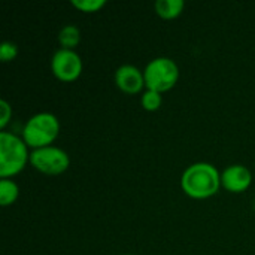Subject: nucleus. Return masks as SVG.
Masks as SVG:
<instances>
[{"instance_id":"obj_1","label":"nucleus","mask_w":255,"mask_h":255,"mask_svg":"<svg viewBox=\"0 0 255 255\" xmlns=\"http://www.w3.org/2000/svg\"><path fill=\"white\" fill-rule=\"evenodd\" d=\"M181 187L184 193L193 199H209L215 196L221 187V172L206 161L193 163L184 170Z\"/></svg>"},{"instance_id":"obj_2","label":"nucleus","mask_w":255,"mask_h":255,"mask_svg":"<svg viewBox=\"0 0 255 255\" xmlns=\"http://www.w3.org/2000/svg\"><path fill=\"white\" fill-rule=\"evenodd\" d=\"M28 145L15 133L3 130L0 133V176L12 178L30 163Z\"/></svg>"},{"instance_id":"obj_3","label":"nucleus","mask_w":255,"mask_h":255,"mask_svg":"<svg viewBox=\"0 0 255 255\" xmlns=\"http://www.w3.org/2000/svg\"><path fill=\"white\" fill-rule=\"evenodd\" d=\"M60 134V120L51 112H37L31 115L22 128V139L31 149L52 145Z\"/></svg>"},{"instance_id":"obj_4","label":"nucleus","mask_w":255,"mask_h":255,"mask_svg":"<svg viewBox=\"0 0 255 255\" xmlns=\"http://www.w3.org/2000/svg\"><path fill=\"white\" fill-rule=\"evenodd\" d=\"M143 75L146 88L163 94L176 85L179 79V67L170 57H155L148 61Z\"/></svg>"},{"instance_id":"obj_5","label":"nucleus","mask_w":255,"mask_h":255,"mask_svg":"<svg viewBox=\"0 0 255 255\" xmlns=\"http://www.w3.org/2000/svg\"><path fill=\"white\" fill-rule=\"evenodd\" d=\"M30 164L45 175H61L70 166L69 154L60 146L49 145L37 149H31L30 152Z\"/></svg>"},{"instance_id":"obj_6","label":"nucleus","mask_w":255,"mask_h":255,"mask_svg":"<svg viewBox=\"0 0 255 255\" xmlns=\"http://www.w3.org/2000/svg\"><path fill=\"white\" fill-rule=\"evenodd\" d=\"M82 58L75 49L58 48L51 58V69L57 79L72 82L82 73Z\"/></svg>"},{"instance_id":"obj_7","label":"nucleus","mask_w":255,"mask_h":255,"mask_svg":"<svg viewBox=\"0 0 255 255\" xmlns=\"http://www.w3.org/2000/svg\"><path fill=\"white\" fill-rule=\"evenodd\" d=\"M114 81L115 85L127 94H137L143 90V87L146 88L143 70L134 64H121L115 70Z\"/></svg>"},{"instance_id":"obj_8","label":"nucleus","mask_w":255,"mask_h":255,"mask_svg":"<svg viewBox=\"0 0 255 255\" xmlns=\"http://www.w3.org/2000/svg\"><path fill=\"white\" fill-rule=\"evenodd\" d=\"M251 184L253 173L244 164H232L221 172V187L230 193H244Z\"/></svg>"},{"instance_id":"obj_9","label":"nucleus","mask_w":255,"mask_h":255,"mask_svg":"<svg viewBox=\"0 0 255 255\" xmlns=\"http://www.w3.org/2000/svg\"><path fill=\"white\" fill-rule=\"evenodd\" d=\"M81 28L75 24H66L60 28L57 34V40L64 49H75L81 43Z\"/></svg>"},{"instance_id":"obj_10","label":"nucleus","mask_w":255,"mask_h":255,"mask_svg":"<svg viewBox=\"0 0 255 255\" xmlns=\"http://www.w3.org/2000/svg\"><path fill=\"white\" fill-rule=\"evenodd\" d=\"M185 1L184 0H157L154 3V9L158 16L164 19H173L184 12Z\"/></svg>"},{"instance_id":"obj_11","label":"nucleus","mask_w":255,"mask_h":255,"mask_svg":"<svg viewBox=\"0 0 255 255\" xmlns=\"http://www.w3.org/2000/svg\"><path fill=\"white\" fill-rule=\"evenodd\" d=\"M19 196V188L10 178H1L0 181V205L10 206L16 202Z\"/></svg>"},{"instance_id":"obj_12","label":"nucleus","mask_w":255,"mask_h":255,"mask_svg":"<svg viewBox=\"0 0 255 255\" xmlns=\"http://www.w3.org/2000/svg\"><path fill=\"white\" fill-rule=\"evenodd\" d=\"M161 103H163V94L158 93V91H154V90L146 88L142 93V96H140V105L148 112L158 111L160 106H161Z\"/></svg>"},{"instance_id":"obj_13","label":"nucleus","mask_w":255,"mask_h":255,"mask_svg":"<svg viewBox=\"0 0 255 255\" xmlns=\"http://www.w3.org/2000/svg\"><path fill=\"white\" fill-rule=\"evenodd\" d=\"M76 9L82 12H99L103 6H106V0H72L70 1Z\"/></svg>"},{"instance_id":"obj_14","label":"nucleus","mask_w":255,"mask_h":255,"mask_svg":"<svg viewBox=\"0 0 255 255\" xmlns=\"http://www.w3.org/2000/svg\"><path fill=\"white\" fill-rule=\"evenodd\" d=\"M18 55V45L10 40H4L0 43V60L3 63L15 60Z\"/></svg>"},{"instance_id":"obj_15","label":"nucleus","mask_w":255,"mask_h":255,"mask_svg":"<svg viewBox=\"0 0 255 255\" xmlns=\"http://www.w3.org/2000/svg\"><path fill=\"white\" fill-rule=\"evenodd\" d=\"M12 120V106L7 100H0V128L4 130L9 121Z\"/></svg>"},{"instance_id":"obj_16","label":"nucleus","mask_w":255,"mask_h":255,"mask_svg":"<svg viewBox=\"0 0 255 255\" xmlns=\"http://www.w3.org/2000/svg\"><path fill=\"white\" fill-rule=\"evenodd\" d=\"M124 255H134V254H124Z\"/></svg>"}]
</instances>
